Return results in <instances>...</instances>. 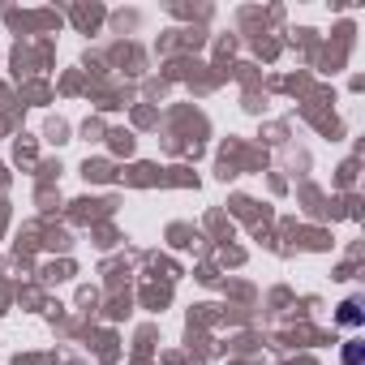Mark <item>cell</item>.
<instances>
[{
	"label": "cell",
	"instance_id": "6da1fadb",
	"mask_svg": "<svg viewBox=\"0 0 365 365\" xmlns=\"http://www.w3.org/2000/svg\"><path fill=\"white\" fill-rule=\"evenodd\" d=\"M339 322H344V327H356V322H361V305H356V301H344Z\"/></svg>",
	"mask_w": 365,
	"mask_h": 365
},
{
	"label": "cell",
	"instance_id": "7a4b0ae2",
	"mask_svg": "<svg viewBox=\"0 0 365 365\" xmlns=\"http://www.w3.org/2000/svg\"><path fill=\"white\" fill-rule=\"evenodd\" d=\"M344 365H361V344H348V352H344Z\"/></svg>",
	"mask_w": 365,
	"mask_h": 365
}]
</instances>
